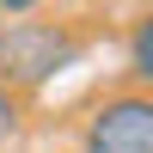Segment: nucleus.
<instances>
[{
    "label": "nucleus",
    "instance_id": "f03ea898",
    "mask_svg": "<svg viewBox=\"0 0 153 153\" xmlns=\"http://www.w3.org/2000/svg\"><path fill=\"white\" fill-rule=\"evenodd\" d=\"M80 153H153V98L147 92H117L86 117Z\"/></svg>",
    "mask_w": 153,
    "mask_h": 153
},
{
    "label": "nucleus",
    "instance_id": "39448f33",
    "mask_svg": "<svg viewBox=\"0 0 153 153\" xmlns=\"http://www.w3.org/2000/svg\"><path fill=\"white\" fill-rule=\"evenodd\" d=\"M43 6V0H0V12H6V19H25V12H37Z\"/></svg>",
    "mask_w": 153,
    "mask_h": 153
},
{
    "label": "nucleus",
    "instance_id": "423d86ee",
    "mask_svg": "<svg viewBox=\"0 0 153 153\" xmlns=\"http://www.w3.org/2000/svg\"><path fill=\"white\" fill-rule=\"evenodd\" d=\"M0 37H6V25H0Z\"/></svg>",
    "mask_w": 153,
    "mask_h": 153
},
{
    "label": "nucleus",
    "instance_id": "f257e3e1",
    "mask_svg": "<svg viewBox=\"0 0 153 153\" xmlns=\"http://www.w3.org/2000/svg\"><path fill=\"white\" fill-rule=\"evenodd\" d=\"M74 61H80V37L68 25L25 19V25H12L0 37V80H6V92H37V86H49Z\"/></svg>",
    "mask_w": 153,
    "mask_h": 153
},
{
    "label": "nucleus",
    "instance_id": "20e7f679",
    "mask_svg": "<svg viewBox=\"0 0 153 153\" xmlns=\"http://www.w3.org/2000/svg\"><path fill=\"white\" fill-rule=\"evenodd\" d=\"M19 129H25V104H19V92H6V86H0V147L19 141Z\"/></svg>",
    "mask_w": 153,
    "mask_h": 153
},
{
    "label": "nucleus",
    "instance_id": "7ed1b4c3",
    "mask_svg": "<svg viewBox=\"0 0 153 153\" xmlns=\"http://www.w3.org/2000/svg\"><path fill=\"white\" fill-rule=\"evenodd\" d=\"M129 74L153 80V19H135V31H129Z\"/></svg>",
    "mask_w": 153,
    "mask_h": 153
}]
</instances>
